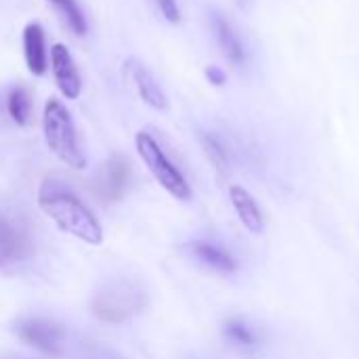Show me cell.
Listing matches in <instances>:
<instances>
[{
	"mask_svg": "<svg viewBox=\"0 0 359 359\" xmlns=\"http://www.w3.org/2000/svg\"><path fill=\"white\" fill-rule=\"evenodd\" d=\"M40 210L57 223V227L90 246L103 242V229L80 196L59 179H44L38 189Z\"/></svg>",
	"mask_w": 359,
	"mask_h": 359,
	"instance_id": "obj_1",
	"label": "cell"
},
{
	"mask_svg": "<svg viewBox=\"0 0 359 359\" xmlns=\"http://www.w3.org/2000/svg\"><path fill=\"white\" fill-rule=\"evenodd\" d=\"M42 130H44V141L46 147L69 168L82 170L86 166L84 151L78 141L76 124L69 114V109L59 101V99H48L44 103V114H42Z\"/></svg>",
	"mask_w": 359,
	"mask_h": 359,
	"instance_id": "obj_2",
	"label": "cell"
},
{
	"mask_svg": "<svg viewBox=\"0 0 359 359\" xmlns=\"http://www.w3.org/2000/svg\"><path fill=\"white\" fill-rule=\"evenodd\" d=\"M137 151L149 172L156 177V181L177 200H189L191 198V187L185 179V175L175 166V162L164 154L162 145L156 141V137L147 130L137 133L135 139Z\"/></svg>",
	"mask_w": 359,
	"mask_h": 359,
	"instance_id": "obj_3",
	"label": "cell"
},
{
	"mask_svg": "<svg viewBox=\"0 0 359 359\" xmlns=\"http://www.w3.org/2000/svg\"><path fill=\"white\" fill-rule=\"evenodd\" d=\"M143 305L141 292L128 282H111L93 299V313L107 324H122Z\"/></svg>",
	"mask_w": 359,
	"mask_h": 359,
	"instance_id": "obj_4",
	"label": "cell"
},
{
	"mask_svg": "<svg viewBox=\"0 0 359 359\" xmlns=\"http://www.w3.org/2000/svg\"><path fill=\"white\" fill-rule=\"evenodd\" d=\"M15 334L29 347L46 353V355H61L63 353V341L65 332L59 324L48 320H21L15 326Z\"/></svg>",
	"mask_w": 359,
	"mask_h": 359,
	"instance_id": "obj_5",
	"label": "cell"
},
{
	"mask_svg": "<svg viewBox=\"0 0 359 359\" xmlns=\"http://www.w3.org/2000/svg\"><path fill=\"white\" fill-rule=\"evenodd\" d=\"M32 250L34 246L25 225L0 210V269L29 259Z\"/></svg>",
	"mask_w": 359,
	"mask_h": 359,
	"instance_id": "obj_6",
	"label": "cell"
},
{
	"mask_svg": "<svg viewBox=\"0 0 359 359\" xmlns=\"http://www.w3.org/2000/svg\"><path fill=\"white\" fill-rule=\"evenodd\" d=\"M50 72L55 78V84L59 88V93L74 101L82 95V76L80 69L74 61V55L69 53V48L61 42H57L50 48Z\"/></svg>",
	"mask_w": 359,
	"mask_h": 359,
	"instance_id": "obj_7",
	"label": "cell"
},
{
	"mask_svg": "<svg viewBox=\"0 0 359 359\" xmlns=\"http://www.w3.org/2000/svg\"><path fill=\"white\" fill-rule=\"evenodd\" d=\"M23 57L27 72L32 76H44L48 67V50L44 27L38 21H32L23 27Z\"/></svg>",
	"mask_w": 359,
	"mask_h": 359,
	"instance_id": "obj_8",
	"label": "cell"
},
{
	"mask_svg": "<svg viewBox=\"0 0 359 359\" xmlns=\"http://www.w3.org/2000/svg\"><path fill=\"white\" fill-rule=\"evenodd\" d=\"M128 69H130L133 82H135L137 93L143 99V103H147L154 109H166L168 99L162 90V86L158 84V80L154 78V74L145 67V63L139 59H128Z\"/></svg>",
	"mask_w": 359,
	"mask_h": 359,
	"instance_id": "obj_9",
	"label": "cell"
},
{
	"mask_svg": "<svg viewBox=\"0 0 359 359\" xmlns=\"http://www.w3.org/2000/svg\"><path fill=\"white\" fill-rule=\"evenodd\" d=\"M210 25H212V34H215V40L221 48V53L236 65L244 63L246 59V50H244V44H242V38L240 34L233 29V25L221 15V13H212L210 15Z\"/></svg>",
	"mask_w": 359,
	"mask_h": 359,
	"instance_id": "obj_10",
	"label": "cell"
},
{
	"mask_svg": "<svg viewBox=\"0 0 359 359\" xmlns=\"http://www.w3.org/2000/svg\"><path fill=\"white\" fill-rule=\"evenodd\" d=\"M126 183H128V164L120 156H114L105 164L103 172L99 175V196L105 202H116L122 198Z\"/></svg>",
	"mask_w": 359,
	"mask_h": 359,
	"instance_id": "obj_11",
	"label": "cell"
},
{
	"mask_svg": "<svg viewBox=\"0 0 359 359\" xmlns=\"http://www.w3.org/2000/svg\"><path fill=\"white\" fill-rule=\"evenodd\" d=\"M229 200H231L236 215L242 221V225L252 233H261L263 231V212H261L257 200L250 196V191L244 189L242 185H231L229 187Z\"/></svg>",
	"mask_w": 359,
	"mask_h": 359,
	"instance_id": "obj_12",
	"label": "cell"
},
{
	"mask_svg": "<svg viewBox=\"0 0 359 359\" xmlns=\"http://www.w3.org/2000/svg\"><path fill=\"white\" fill-rule=\"evenodd\" d=\"M189 248H191L194 257H196L200 263H204L206 267H210V269H215V271H219V273H233V271L238 269L236 259H233L225 248H221V246H217V244H212V242L196 240Z\"/></svg>",
	"mask_w": 359,
	"mask_h": 359,
	"instance_id": "obj_13",
	"label": "cell"
},
{
	"mask_svg": "<svg viewBox=\"0 0 359 359\" xmlns=\"http://www.w3.org/2000/svg\"><path fill=\"white\" fill-rule=\"evenodd\" d=\"M46 2L57 11V15L74 36H84L88 32V21L78 0H46Z\"/></svg>",
	"mask_w": 359,
	"mask_h": 359,
	"instance_id": "obj_14",
	"label": "cell"
},
{
	"mask_svg": "<svg viewBox=\"0 0 359 359\" xmlns=\"http://www.w3.org/2000/svg\"><path fill=\"white\" fill-rule=\"evenodd\" d=\"M6 111L17 126H27L32 120V95L25 86H13L6 97Z\"/></svg>",
	"mask_w": 359,
	"mask_h": 359,
	"instance_id": "obj_15",
	"label": "cell"
},
{
	"mask_svg": "<svg viewBox=\"0 0 359 359\" xmlns=\"http://www.w3.org/2000/svg\"><path fill=\"white\" fill-rule=\"evenodd\" d=\"M223 332H225V339L231 345H236V347H255L257 345V337H255L252 328L246 322H242V320L225 322Z\"/></svg>",
	"mask_w": 359,
	"mask_h": 359,
	"instance_id": "obj_16",
	"label": "cell"
},
{
	"mask_svg": "<svg viewBox=\"0 0 359 359\" xmlns=\"http://www.w3.org/2000/svg\"><path fill=\"white\" fill-rule=\"evenodd\" d=\"M156 4H158V8H160V13L164 15L166 21H170V23L181 21V8L177 4V0H156Z\"/></svg>",
	"mask_w": 359,
	"mask_h": 359,
	"instance_id": "obj_17",
	"label": "cell"
},
{
	"mask_svg": "<svg viewBox=\"0 0 359 359\" xmlns=\"http://www.w3.org/2000/svg\"><path fill=\"white\" fill-rule=\"evenodd\" d=\"M204 147H206V154L210 156V160H212L219 168H223V166H225V154H223L221 145H219L215 139L206 137V139H204Z\"/></svg>",
	"mask_w": 359,
	"mask_h": 359,
	"instance_id": "obj_18",
	"label": "cell"
},
{
	"mask_svg": "<svg viewBox=\"0 0 359 359\" xmlns=\"http://www.w3.org/2000/svg\"><path fill=\"white\" fill-rule=\"evenodd\" d=\"M206 76H208V80H210L212 84H217V86L225 82V74H223L219 67H215V65L206 67Z\"/></svg>",
	"mask_w": 359,
	"mask_h": 359,
	"instance_id": "obj_19",
	"label": "cell"
},
{
	"mask_svg": "<svg viewBox=\"0 0 359 359\" xmlns=\"http://www.w3.org/2000/svg\"><path fill=\"white\" fill-rule=\"evenodd\" d=\"M95 359H118V358H111V355H105V353H99Z\"/></svg>",
	"mask_w": 359,
	"mask_h": 359,
	"instance_id": "obj_20",
	"label": "cell"
}]
</instances>
